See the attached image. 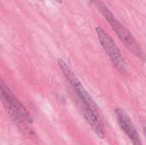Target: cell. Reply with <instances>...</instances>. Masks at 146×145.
<instances>
[{"mask_svg":"<svg viewBox=\"0 0 146 145\" xmlns=\"http://www.w3.org/2000/svg\"><path fill=\"white\" fill-rule=\"evenodd\" d=\"M143 132H144L145 137V138H146V127H144V129H143Z\"/></svg>","mask_w":146,"mask_h":145,"instance_id":"obj_7","label":"cell"},{"mask_svg":"<svg viewBox=\"0 0 146 145\" xmlns=\"http://www.w3.org/2000/svg\"><path fill=\"white\" fill-rule=\"evenodd\" d=\"M115 114L120 128L128 137L133 145H142L140 137L127 114L123 109L119 108L115 110Z\"/></svg>","mask_w":146,"mask_h":145,"instance_id":"obj_5","label":"cell"},{"mask_svg":"<svg viewBox=\"0 0 146 145\" xmlns=\"http://www.w3.org/2000/svg\"><path fill=\"white\" fill-rule=\"evenodd\" d=\"M1 98L2 102L12 119L21 126L32 124L33 119L27 109L15 97L7 85L1 82Z\"/></svg>","mask_w":146,"mask_h":145,"instance_id":"obj_2","label":"cell"},{"mask_svg":"<svg viewBox=\"0 0 146 145\" xmlns=\"http://www.w3.org/2000/svg\"><path fill=\"white\" fill-rule=\"evenodd\" d=\"M95 31L98 34V40H99L102 47L104 48V51L106 52L107 56H109V58L111 61V62L113 63V65L121 73H127V62H126L120 49L118 48V46L116 45V44L115 43L113 38L107 33V32L104 28H102L100 26H97Z\"/></svg>","mask_w":146,"mask_h":145,"instance_id":"obj_3","label":"cell"},{"mask_svg":"<svg viewBox=\"0 0 146 145\" xmlns=\"http://www.w3.org/2000/svg\"><path fill=\"white\" fill-rule=\"evenodd\" d=\"M92 1L98 7L101 14L105 17L106 21L110 24L111 27L117 34L121 41L125 44V46L129 50H131L136 56L140 58L142 61H146L145 54L144 53L143 50L141 49L138 42L135 40L133 34L115 18V16L111 13V11L104 4V3L102 2L101 0H92Z\"/></svg>","mask_w":146,"mask_h":145,"instance_id":"obj_1","label":"cell"},{"mask_svg":"<svg viewBox=\"0 0 146 145\" xmlns=\"http://www.w3.org/2000/svg\"><path fill=\"white\" fill-rule=\"evenodd\" d=\"M56 2H58L59 3H62V0H56Z\"/></svg>","mask_w":146,"mask_h":145,"instance_id":"obj_8","label":"cell"},{"mask_svg":"<svg viewBox=\"0 0 146 145\" xmlns=\"http://www.w3.org/2000/svg\"><path fill=\"white\" fill-rule=\"evenodd\" d=\"M57 63L60 69L62 71L64 76L71 85L74 91L75 92L80 102V106H86L98 111L97 104L95 103L92 97L89 95V93L86 91V90L85 89V87L83 86L78 77L74 74V73L72 71L70 67L68 65V63L62 59H58Z\"/></svg>","mask_w":146,"mask_h":145,"instance_id":"obj_4","label":"cell"},{"mask_svg":"<svg viewBox=\"0 0 146 145\" xmlns=\"http://www.w3.org/2000/svg\"><path fill=\"white\" fill-rule=\"evenodd\" d=\"M80 107L83 116L85 117L88 124L91 126L92 131L99 138L104 139L105 138V131L98 116V111L86 106H80Z\"/></svg>","mask_w":146,"mask_h":145,"instance_id":"obj_6","label":"cell"}]
</instances>
